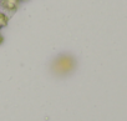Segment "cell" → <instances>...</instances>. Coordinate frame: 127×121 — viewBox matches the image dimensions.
<instances>
[{"label": "cell", "instance_id": "6da1fadb", "mask_svg": "<svg viewBox=\"0 0 127 121\" xmlns=\"http://www.w3.org/2000/svg\"><path fill=\"white\" fill-rule=\"evenodd\" d=\"M74 66H75V63L71 56H61V57L56 59L54 63V69L60 75L70 73L74 69Z\"/></svg>", "mask_w": 127, "mask_h": 121}, {"label": "cell", "instance_id": "277c9868", "mask_svg": "<svg viewBox=\"0 0 127 121\" xmlns=\"http://www.w3.org/2000/svg\"><path fill=\"white\" fill-rule=\"evenodd\" d=\"M3 41H4V38H3V35H1V34H0V44H1Z\"/></svg>", "mask_w": 127, "mask_h": 121}, {"label": "cell", "instance_id": "7a4b0ae2", "mask_svg": "<svg viewBox=\"0 0 127 121\" xmlns=\"http://www.w3.org/2000/svg\"><path fill=\"white\" fill-rule=\"evenodd\" d=\"M1 5L4 9L14 11L19 6V0H1Z\"/></svg>", "mask_w": 127, "mask_h": 121}, {"label": "cell", "instance_id": "3957f363", "mask_svg": "<svg viewBox=\"0 0 127 121\" xmlns=\"http://www.w3.org/2000/svg\"><path fill=\"white\" fill-rule=\"evenodd\" d=\"M8 23H9L8 16H6L5 14H3V13H0V29L5 28V26L8 25Z\"/></svg>", "mask_w": 127, "mask_h": 121}]
</instances>
